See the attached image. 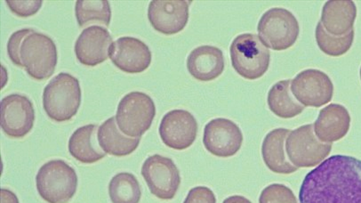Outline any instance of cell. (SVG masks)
<instances>
[{"label":"cell","mask_w":361,"mask_h":203,"mask_svg":"<svg viewBox=\"0 0 361 203\" xmlns=\"http://www.w3.org/2000/svg\"><path fill=\"white\" fill-rule=\"evenodd\" d=\"M357 17V6L350 0H330L323 6L322 23L333 36H343L353 30Z\"/></svg>","instance_id":"ffe728a7"},{"label":"cell","mask_w":361,"mask_h":203,"mask_svg":"<svg viewBox=\"0 0 361 203\" xmlns=\"http://www.w3.org/2000/svg\"><path fill=\"white\" fill-rule=\"evenodd\" d=\"M80 81L70 73H61L47 85L43 92V107L51 120L70 121L81 104Z\"/></svg>","instance_id":"7a4b0ae2"},{"label":"cell","mask_w":361,"mask_h":203,"mask_svg":"<svg viewBox=\"0 0 361 203\" xmlns=\"http://www.w3.org/2000/svg\"><path fill=\"white\" fill-rule=\"evenodd\" d=\"M291 92L302 106L319 108L332 100L334 85L328 74L308 69L291 80Z\"/></svg>","instance_id":"30bf717a"},{"label":"cell","mask_w":361,"mask_h":203,"mask_svg":"<svg viewBox=\"0 0 361 203\" xmlns=\"http://www.w3.org/2000/svg\"><path fill=\"white\" fill-rule=\"evenodd\" d=\"M112 37L107 29L90 26L85 29L75 43L77 59L84 66L94 67L109 59Z\"/></svg>","instance_id":"2e32d148"},{"label":"cell","mask_w":361,"mask_h":203,"mask_svg":"<svg viewBox=\"0 0 361 203\" xmlns=\"http://www.w3.org/2000/svg\"><path fill=\"white\" fill-rule=\"evenodd\" d=\"M32 30V29L17 30V32L12 34L8 39V54L9 59L16 66L23 68L21 59H20V49H21L22 43L23 40H25V37L28 35Z\"/></svg>","instance_id":"f1b7e54d"},{"label":"cell","mask_w":361,"mask_h":203,"mask_svg":"<svg viewBox=\"0 0 361 203\" xmlns=\"http://www.w3.org/2000/svg\"><path fill=\"white\" fill-rule=\"evenodd\" d=\"M331 150V144L322 143L316 137L312 124L291 130L286 141L288 160L298 168L315 167L329 156Z\"/></svg>","instance_id":"ba28073f"},{"label":"cell","mask_w":361,"mask_h":203,"mask_svg":"<svg viewBox=\"0 0 361 203\" xmlns=\"http://www.w3.org/2000/svg\"><path fill=\"white\" fill-rule=\"evenodd\" d=\"M37 190L49 203H68L76 194L78 175L73 167L63 160L47 162L36 177Z\"/></svg>","instance_id":"277c9868"},{"label":"cell","mask_w":361,"mask_h":203,"mask_svg":"<svg viewBox=\"0 0 361 203\" xmlns=\"http://www.w3.org/2000/svg\"><path fill=\"white\" fill-rule=\"evenodd\" d=\"M290 132L288 128H276L265 135L262 144L264 164L276 174L289 175L298 171V168L288 160L286 152V141Z\"/></svg>","instance_id":"d6986e66"},{"label":"cell","mask_w":361,"mask_h":203,"mask_svg":"<svg viewBox=\"0 0 361 203\" xmlns=\"http://www.w3.org/2000/svg\"><path fill=\"white\" fill-rule=\"evenodd\" d=\"M183 203H216V197L207 186H197L190 189Z\"/></svg>","instance_id":"f546056e"},{"label":"cell","mask_w":361,"mask_h":203,"mask_svg":"<svg viewBox=\"0 0 361 203\" xmlns=\"http://www.w3.org/2000/svg\"><path fill=\"white\" fill-rule=\"evenodd\" d=\"M314 133L322 143L332 144L343 140L350 128L348 110L338 104H331L319 111L314 124Z\"/></svg>","instance_id":"e0dca14e"},{"label":"cell","mask_w":361,"mask_h":203,"mask_svg":"<svg viewBox=\"0 0 361 203\" xmlns=\"http://www.w3.org/2000/svg\"><path fill=\"white\" fill-rule=\"evenodd\" d=\"M223 203H252L250 199L243 195H233L224 199Z\"/></svg>","instance_id":"1f68e13d"},{"label":"cell","mask_w":361,"mask_h":203,"mask_svg":"<svg viewBox=\"0 0 361 203\" xmlns=\"http://www.w3.org/2000/svg\"><path fill=\"white\" fill-rule=\"evenodd\" d=\"M6 3L13 13L23 18L35 15L43 4L42 0H6Z\"/></svg>","instance_id":"83f0119b"},{"label":"cell","mask_w":361,"mask_h":203,"mask_svg":"<svg viewBox=\"0 0 361 203\" xmlns=\"http://www.w3.org/2000/svg\"><path fill=\"white\" fill-rule=\"evenodd\" d=\"M257 32L267 49L283 51L295 45L300 33L298 19L288 10L269 9L258 23Z\"/></svg>","instance_id":"52a82bcc"},{"label":"cell","mask_w":361,"mask_h":203,"mask_svg":"<svg viewBox=\"0 0 361 203\" xmlns=\"http://www.w3.org/2000/svg\"><path fill=\"white\" fill-rule=\"evenodd\" d=\"M109 195L112 203H139L142 197L141 186L134 175L122 172L111 178Z\"/></svg>","instance_id":"d4e9b609"},{"label":"cell","mask_w":361,"mask_h":203,"mask_svg":"<svg viewBox=\"0 0 361 203\" xmlns=\"http://www.w3.org/2000/svg\"><path fill=\"white\" fill-rule=\"evenodd\" d=\"M98 127L95 124L78 128L69 140V152L73 158L82 164H95L105 157L106 152L98 144Z\"/></svg>","instance_id":"44dd1931"},{"label":"cell","mask_w":361,"mask_h":203,"mask_svg":"<svg viewBox=\"0 0 361 203\" xmlns=\"http://www.w3.org/2000/svg\"><path fill=\"white\" fill-rule=\"evenodd\" d=\"M0 195H1V203H19V199L16 194L8 189L2 188L0 190Z\"/></svg>","instance_id":"4dcf8cb0"},{"label":"cell","mask_w":361,"mask_h":203,"mask_svg":"<svg viewBox=\"0 0 361 203\" xmlns=\"http://www.w3.org/2000/svg\"><path fill=\"white\" fill-rule=\"evenodd\" d=\"M110 59L114 66L127 73H141L152 63V51L141 39L122 37L112 43Z\"/></svg>","instance_id":"9a60e30c"},{"label":"cell","mask_w":361,"mask_h":203,"mask_svg":"<svg viewBox=\"0 0 361 203\" xmlns=\"http://www.w3.org/2000/svg\"><path fill=\"white\" fill-rule=\"evenodd\" d=\"M226 67L223 51L213 46H200L187 59V69L194 79L209 82L222 75Z\"/></svg>","instance_id":"ac0fdd59"},{"label":"cell","mask_w":361,"mask_h":203,"mask_svg":"<svg viewBox=\"0 0 361 203\" xmlns=\"http://www.w3.org/2000/svg\"><path fill=\"white\" fill-rule=\"evenodd\" d=\"M116 121V117L112 116L99 128V144L108 154L127 156L137 149L141 137H129L122 133Z\"/></svg>","instance_id":"7402d4cb"},{"label":"cell","mask_w":361,"mask_h":203,"mask_svg":"<svg viewBox=\"0 0 361 203\" xmlns=\"http://www.w3.org/2000/svg\"><path fill=\"white\" fill-rule=\"evenodd\" d=\"M203 144L214 156L233 157L243 147V131L233 121L226 118H214L204 128Z\"/></svg>","instance_id":"8fae6325"},{"label":"cell","mask_w":361,"mask_h":203,"mask_svg":"<svg viewBox=\"0 0 361 203\" xmlns=\"http://www.w3.org/2000/svg\"><path fill=\"white\" fill-rule=\"evenodd\" d=\"M360 80H361V67H360Z\"/></svg>","instance_id":"d6a6232c"},{"label":"cell","mask_w":361,"mask_h":203,"mask_svg":"<svg viewBox=\"0 0 361 203\" xmlns=\"http://www.w3.org/2000/svg\"><path fill=\"white\" fill-rule=\"evenodd\" d=\"M75 16L80 27L94 23L109 26L111 19L110 2L107 0H78Z\"/></svg>","instance_id":"cb8c5ba5"},{"label":"cell","mask_w":361,"mask_h":203,"mask_svg":"<svg viewBox=\"0 0 361 203\" xmlns=\"http://www.w3.org/2000/svg\"><path fill=\"white\" fill-rule=\"evenodd\" d=\"M20 59L23 68L34 80L49 79L53 75L57 64L56 43L49 36L32 29L22 43Z\"/></svg>","instance_id":"5b68a950"},{"label":"cell","mask_w":361,"mask_h":203,"mask_svg":"<svg viewBox=\"0 0 361 203\" xmlns=\"http://www.w3.org/2000/svg\"><path fill=\"white\" fill-rule=\"evenodd\" d=\"M259 203H298V199L288 186L272 184L262 191Z\"/></svg>","instance_id":"4316f807"},{"label":"cell","mask_w":361,"mask_h":203,"mask_svg":"<svg viewBox=\"0 0 361 203\" xmlns=\"http://www.w3.org/2000/svg\"><path fill=\"white\" fill-rule=\"evenodd\" d=\"M197 121L188 111L172 110L165 114L159 132L163 143L175 150L183 151L192 147L196 140Z\"/></svg>","instance_id":"4fadbf2b"},{"label":"cell","mask_w":361,"mask_h":203,"mask_svg":"<svg viewBox=\"0 0 361 203\" xmlns=\"http://www.w3.org/2000/svg\"><path fill=\"white\" fill-rule=\"evenodd\" d=\"M231 64L244 79H260L267 73L271 63V53L257 34H240L230 47Z\"/></svg>","instance_id":"3957f363"},{"label":"cell","mask_w":361,"mask_h":203,"mask_svg":"<svg viewBox=\"0 0 361 203\" xmlns=\"http://www.w3.org/2000/svg\"><path fill=\"white\" fill-rule=\"evenodd\" d=\"M316 42L319 49L329 56H341L345 55L353 46L354 30L343 36H333L319 22L315 30Z\"/></svg>","instance_id":"484cf974"},{"label":"cell","mask_w":361,"mask_h":203,"mask_svg":"<svg viewBox=\"0 0 361 203\" xmlns=\"http://www.w3.org/2000/svg\"><path fill=\"white\" fill-rule=\"evenodd\" d=\"M290 84V80H281L274 84L269 91L268 106L271 113L279 118H295L305 109V106L299 104L293 96Z\"/></svg>","instance_id":"603a6c76"},{"label":"cell","mask_w":361,"mask_h":203,"mask_svg":"<svg viewBox=\"0 0 361 203\" xmlns=\"http://www.w3.org/2000/svg\"><path fill=\"white\" fill-rule=\"evenodd\" d=\"M156 115L154 101L147 94L131 92L119 102L116 121L122 133L141 137L151 128Z\"/></svg>","instance_id":"8992f818"},{"label":"cell","mask_w":361,"mask_h":203,"mask_svg":"<svg viewBox=\"0 0 361 203\" xmlns=\"http://www.w3.org/2000/svg\"><path fill=\"white\" fill-rule=\"evenodd\" d=\"M185 0H152L148 18L153 28L165 35H173L185 28L189 21V6Z\"/></svg>","instance_id":"5bb4252c"},{"label":"cell","mask_w":361,"mask_h":203,"mask_svg":"<svg viewBox=\"0 0 361 203\" xmlns=\"http://www.w3.org/2000/svg\"><path fill=\"white\" fill-rule=\"evenodd\" d=\"M35 123V110L28 97L12 94L1 101L2 130L12 138H23L32 130Z\"/></svg>","instance_id":"7c38bea8"},{"label":"cell","mask_w":361,"mask_h":203,"mask_svg":"<svg viewBox=\"0 0 361 203\" xmlns=\"http://www.w3.org/2000/svg\"><path fill=\"white\" fill-rule=\"evenodd\" d=\"M300 203H361V160L337 154L305 176Z\"/></svg>","instance_id":"6da1fadb"},{"label":"cell","mask_w":361,"mask_h":203,"mask_svg":"<svg viewBox=\"0 0 361 203\" xmlns=\"http://www.w3.org/2000/svg\"><path fill=\"white\" fill-rule=\"evenodd\" d=\"M142 175L157 198L165 201L175 198L180 185V175L172 159L152 155L142 164Z\"/></svg>","instance_id":"9c48e42d"}]
</instances>
